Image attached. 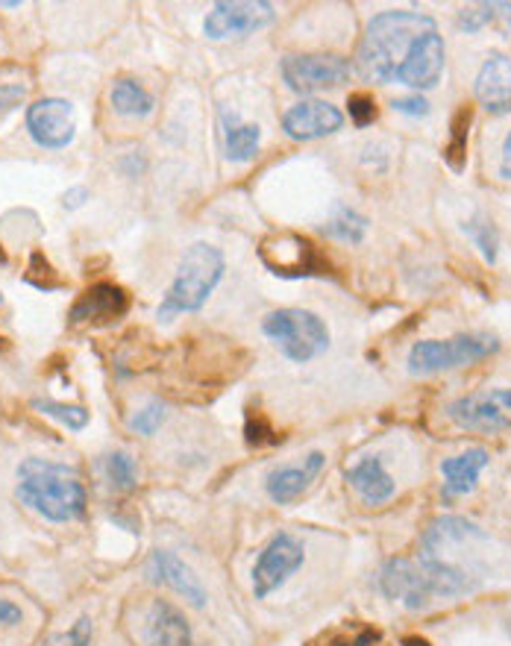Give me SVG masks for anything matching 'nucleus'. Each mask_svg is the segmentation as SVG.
I'll return each instance as SVG.
<instances>
[{"mask_svg":"<svg viewBox=\"0 0 511 646\" xmlns=\"http://www.w3.org/2000/svg\"><path fill=\"white\" fill-rule=\"evenodd\" d=\"M432 30H438L435 21L421 12H379L365 30L359 54H356V68L368 82H397L414 45Z\"/></svg>","mask_w":511,"mask_h":646,"instance_id":"f257e3e1","label":"nucleus"},{"mask_svg":"<svg viewBox=\"0 0 511 646\" xmlns=\"http://www.w3.org/2000/svg\"><path fill=\"white\" fill-rule=\"evenodd\" d=\"M379 588L388 600H400L409 611H423L432 600H453L476 591V582L465 570L441 561L438 556L391 558L379 573Z\"/></svg>","mask_w":511,"mask_h":646,"instance_id":"f03ea898","label":"nucleus"},{"mask_svg":"<svg viewBox=\"0 0 511 646\" xmlns=\"http://www.w3.org/2000/svg\"><path fill=\"white\" fill-rule=\"evenodd\" d=\"M19 500L45 521L68 523L86 514V488L80 474L68 465L27 458L19 467Z\"/></svg>","mask_w":511,"mask_h":646,"instance_id":"7ed1b4c3","label":"nucleus"},{"mask_svg":"<svg viewBox=\"0 0 511 646\" xmlns=\"http://www.w3.org/2000/svg\"><path fill=\"white\" fill-rule=\"evenodd\" d=\"M224 277V253L207 242L191 244L182 256L177 277L159 305V321H174V314L198 312Z\"/></svg>","mask_w":511,"mask_h":646,"instance_id":"20e7f679","label":"nucleus"},{"mask_svg":"<svg viewBox=\"0 0 511 646\" xmlns=\"http://www.w3.org/2000/svg\"><path fill=\"white\" fill-rule=\"evenodd\" d=\"M262 330L282 350L286 359L300 361V365L318 359L330 347L326 323L306 309H277L262 321Z\"/></svg>","mask_w":511,"mask_h":646,"instance_id":"39448f33","label":"nucleus"},{"mask_svg":"<svg viewBox=\"0 0 511 646\" xmlns=\"http://www.w3.org/2000/svg\"><path fill=\"white\" fill-rule=\"evenodd\" d=\"M500 350V338L488 333H465L447 342H418L409 353V370L414 377H430L441 370L465 368L474 361H482Z\"/></svg>","mask_w":511,"mask_h":646,"instance_id":"423d86ee","label":"nucleus"},{"mask_svg":"<svg viewBox=\"0 0 511 646\" xmlns=\"http://www.w3.org/2000/svg\"><path fill=\"white\" fill-rule=\"evenodd\" d=\"M447 414L462 430L485 432V435L506 432L511 426V388H488V391L458 397Z\"/></svg>","mask_w":511,"mask_h":646,"instance_id":"0eeeda50","label":"nucleus"},{"mask_svg":"<svg viewBox=\"0 0 511 646\" xmlns=\"http://www.w3.org/2000/svg\"><path fill=\"white\" fill-rule=\"evenodd\" d=\"M303 561L306 549L295 535H288V532L274 535L268 541V547L262 549L259 558H256V565H253V593H256V600H265L277 588H282L303 567Z\"/></svg>","mask_w":511,"mask_h":646,"instance_id":"6e6552de","label":"nucleus"},{"mask_svg":"<svg viewBox=\"0 0 511 646\" xmlns=\"http://www.w3.org/2000/svg\"><path fill=\"white\" fill-rule=\"evenodd\" d=\"M259 256L277 277L286 279L314 277V274H323V270H326V259L318 253V247H314L309 238H303V235L297 233L268 235V238L262 242Z\"/></svg>","mask_w":511,"mask_h":646,"instance_id":"1a4fd4ad","label":"nucleus"},{"mask_svg":"<svg viewBox=\"0 0 511 646\" xmlns=\"http://www.w3.org/2000/svg\"><path fill=\"white\" fill-rule=\"evenodd\" d=\"M347 77H351V63L338 54H300L282 59V80L297 94L341 86Z\"/></svg>","mask_w":511,"mask_h":646,"instance_id":"9d476101","label":"nucleus"},{"mask_svg":"<svg viewBox=\"0 0 511 646\" xmlns=\"http://www.w3.org/2000/svg\"><path fill=\"white\" fill-rule=\"evenodd\" d=\"M274 19L277 12L265 0H221L203 21V30L209 38L221 42V38L251 36L256 30L268 27Z\"/></svg>","mask_w":511,"mask_h":646,"instance_id":"9b49d317","label":"nucleus"},{"mask_svg":"<svg viewBox=\"0 0 511 646\" xmlns=\"http://www.w3.org/2000/svg\"><path fill=\"white\" fill-rule=\"evenodd\" d=\"M27 133L38 147L63 151L74 142V107L63 98H42L27 109Z\"/></svg>","mask_w":511,"mask_h":646,"instance_id":"f8f14e48","label":"nucleus"},{"mask_svg":"<svg viewBox=\"0 0 511 646\" xmlns=\"http://www.w3.org/2000/svg\"><path fill=\"white\" fill-rule=\"evenodd\" d=\"M341 124H344L341 109L326 100H300L282 115V130L295 142H314L323 135L338 133Z\"/></svg>","mask_w":511,"mask_h":646,"instance_id":"ddd939ff","label":"nucleus"},{"mask_svg":"<svg viewBox=\"0 0 511 646\" xmlns=\"http://www.w3.org/2000/svg\"><path fill=\"white\" fill-rule=\"evenodd\" d=\"M147 576H151V582L168 584L170 591H177L180 597H186L195 609H203V605H207V591H203V584H200L195 570H191L177 553L156 549L151 556V561H147Z\"/></svg>","mask_w":511,"mask_h":646,"instance_id":"4468645a","label":"nucleus"},{"mask_svg":"<svg viewBox=\"0 0 511 646\" xmlns=\"http://www.w3.org/2000/svg\"><path fill=\"white\" fill-rule=\"evenodd\" d=\"M441 74H444V38L438 36V30H432L414 45L397 82L412 86V89H432L438 86Z\"/></svg>","mask_w":511,"mask_h":646,"instance_id":"2eb2a0df","label":"nucleus"},{"mask_svg":"<svg viewBox=\"0 0 511 646\" xmlns=\"http://www.w3.org/2000/svg\"><path fill=\"white\" fill-rule=\"evenodd\" d=\"M126 309H130V297L124 288L112 286V282H98L74 303L68 318L71 323H112L121 314H126Z\"/></svg>","mask_w":511,"mask_h":646,"instance_id":"dca6fc26","label":"nucleus"},{"mask_svg":"<svg viewBox=\"0 0 511 646\" xmlns=\"http://www.w3.org/2000/svg\"><path fill=\"white\" fill-rule=\"evenodd\" d=\"M476 100L488 112H511V59L506 54H491L476 74Z\"/></svg>","mask_w":511,"mask_h":646,"instance_id":"f3484780","label":"nucleus"},{"mask_svg":"<svg viewBox=\"0 0 511 646\" xmlns=\"http://www.w3.org/2000/svg\"><path fill=\"white\" fill-rule=\"evenodd\" d=\"M323 467V453H309L303 458V465H288L270 470L268 479H265V488H268V497L277 505L295 503L297 497H303V491L312 484V479L321 474Z\"/></svg>","mask_w":511,"mask_h":646,"instance_id":"a211bd4d","label":"nucleus"},{"mask_svg":"<svg viewBox=\"0 0 511 646\" xmlns=\"http://www.w3.org/2000/svg\"><path fill=\"white\" fill-rule=\"evenodd\" d=\"M144 644L147 646H191V628L180 611L170 602L156 600L147 611L144 626Z\"/></svg>","mask_w":511,"mask_h":646,"instance_id":"6ab92c4d","label":"nucleus"},{"mask_svg":"<svg viewBox=\"0 0 511 646\" xmlns=\"http://www.w3.org/2000/svg\"><path fill=\"white\" fill-rule=\"evenodd\" d=\"M491 456L488 449L474 447L462 453V456L444 458L441 461V474H444V497H465L476 488V479L488 467Z\"/></svg>","mask_w":511,"mask_h":646,"instance_id":"aec40b11","label":"nucleus"},{"mask_svg":"<svg viewBox=\"0 0 511 646\" xmlns=\"http://www.w3.org/2000/svg\"><path fill=\"white\" fill-rule=\"evenodd\" d=\"M347 482L368 505H382L395 497V479L388 476L379 458H365L353 470H347Z\"/></svg>","mask_w":511,"mask_h":646,"instance_id":"412c9836","label":"nucleus"},{"mask_svg":"<svg viewBox=\"0 0 511 646\" xmlns=\"http://www.w3.org/2000/svg\"><path fill=\"white\" fill-rule=\"evenodd\" d=\"M221 121H224V151L230 162H251L256 153H259L262 130L259 124H242L238 115H230V112H221Z\"/></svg>","mask_w":511,"mask_h":646,"instance_id":"4be33fe9","label":"nucleus"},{"mask_svg":"<svg viewBox=\"0 0 511 646\" xmlns=\"http://www.w3.org/2000/svg\"><path fill=\"white\" fill-rule=\"evenodd\" d=\"M109 100H112V109L118 115L126 118H147L153 112V94L144 86H138L135 80H115L112 82V91H109Z\"/></svg>","mask_w":511,"mask_h":646,"instance_id":"5701e85b","label":"nucleus"},{"mask_svg":"<svg viewBox=\"0 0 511 646\" xmlns=\"http://www.w3.org/2000/svg\"><path fill=\"white\" fill-rule=\"evenodd\" d=\"M470 124H474V109L458 107L453 121H449V144L444 147V159L456 174L465 171L467 165V138H470Z\"/></svg>","mask_w":511,"mask_h":646,"instance_id":"b1692460","label":"nucleus"},{"mask_svg":"<svg viewBox=\"0 0 511 646\" xmlns=\"http://www.w3.org/2000/svg\"><path fill=\"white\" fill-rule=\"evenodd\" d=\"M467 535H479V530H476L474 523L467 521H458V517H441V521H435L426 530V535H423V553L426 556H435L444 544H449V541H462L467 538Z\"/></svg>","mask_w":511,"mask_h":646,"instance_id":"393cba45","label":"nucleus"},{"mask_svg":"<svg viewBox=\"0 0 511 646\" xmlns=\"http://www.w3.org/2000/svg\"><path fill=\"white\" fill-rule=\"evenodd\" d=\"M323 233L330 235V238H338V242L359 244L365 233H368V218H362L353 209H338V215L323 226Z\"/></svg>","mask_w":511,"mask_h":646,"instance_id":"a878e982","label":"nucleus"},{"mask_svg":"<svg viewBox=\"0 0 511 646\" xmlns=\"http://www.w3.org/2000/svg\"><path fill=\"white\" fill-rule=\"evenodd\" d=\"M33 409H38L47 417H54L68 430L80 432L89 426V412L82 409V405H65V403H54V400H33Z\"/></svg>","mask_w":511,"mask_h":646,"instance_id":"bb28decb","label":"nucleus"},{"mask_svg":"<svg viewBox=\"0 0 511 646\" xmlns=\"http://www.w3.org/2000/svg\"><path fill=\"white\" fill-rule=\"evenodd\" d=\"M506 12V3H476V7H465L458 12V27L467 30V33H479L485 24L502 19Z\"/></svg>","mask_w":511,"mask_h":646,"instance_id":"cd10ccee","label":"nucleus"},{"mask_svg":"<svg viewBox=\"0 0 511 646\" xmlns=\"http://www.w3.org/2000/svg\"><path fill=\"white\" fill-rule=\"evenodd\" d=\"M107 476L118 491H133L135 488V461L130 453H112L107 456Z\"/></svg>","mask_w":511,"mask_h":646,"instance_id":"c85d7f7f","label":"nucleus"},{"mask_svg":"<svg viewBox=\"0 0 511 646\" xmlns=\"http://www.w3.org/2000/svg\"><path fill=\"white\" fill-rule=\"evenodd\" d=\"M465 233L474 235L476 247L482 250L485 261H497V226L491 221H482V218H476L470 224H465Z\"/></svg>","mask_w":511,"mask_h":646,"instance_id":"c756f323","label":"nucleus"},{"mask_svg":"<svg viewBox=\"0 0 511 646\" xmlns=\"http://www.w3.org/2000/svg\"><path fill=\"white\" fill-rule=\"evenodd\" d=\"M165 417H168V409H165V405L147 403L142 412H135L133 417H130V430L138 432V435H156V430L165 423Z\"/></svg>","mask_w":511,"mask_h":646,"instance_id":"7c9ffc66","label":"nucleus"},{"mask_svg":"<svg viewBox=\"0 0 511 646\" xmlns=\"http://www.w3.org/2000/svg\"><path fill=\"white\" fill-rule=\"evenodd\" d=\"M244 438H247L251 447H265V444H279L282 435H277V432L270 430V423L265 421L259 412H251L247 414V423H244Z\"/></svg>","mask_w":511,"mask_h":646,"instance_id":"2f4dec72","label":"nucleus"},{"mask_svg":"<svg viewBox=\"0 0 511 646\" xmlns=\"http://www.w3.org/2000/svg\"><path fill=\"white\" fill-rule=\"evenodd\" d=\"M91 635H95V623H91V617H80L68 632L54 635L45 646H89Z\"/></svg>","mask_w":511,"mask_h":646,"instance_id":"473e14b6","label":"nucleus"},{"mask_svg":"<svg viewBox=\"0 0 511 646\" xmlns=\"http://www.w3.org/2000/svg\"><path fill=\"white\" fill-rule=\"evenodd\" d=\"M347 109H351V118L356 126H368L377 121V103H374L370 94H351Z\"/></svg>","mask_w":511,"mask_h":646,"instance_id":"72a5a7b5","label":"nucleus"},{"mask_svg":"<svg viewBox=\"0 0 511 646\" xmlns=\"http://www.w3.org/2000/svg\"><path fill=\"white\" fill-rule=\"evenodd\" d=\"M24 94H27V89H24L21 82H7V86H0V118L10 115L12 109L21 107Z\"/></svg>","mask_w":511,"mask_h":646,"instance_id":"f704fd0d","label":"nucleus"},{"mask_svg":"<svg viewBox=\"0 0 511 646\" xmlns=\"http://www.w3.org/2000/svg\"><path fill=\"white\" fill-rule=\"evenodd\" d=\"M391 107L397 109V112H403V115H430V103L421 98V94H412V98H397Z\"/></svg>","mask_w":511,"mask_h":646,"instance_id":"c9c22d12","label":"nucleus"},{"mask_svg":"<svg viewBox=\"0 0 511 646\" xmlns=\"http://www.w3.org/2000/svg\"><path fill=\"white\" fill-rule=\"evenodd\" d=\"M21 617H24V614H21L19 605L0 597V626H15V623H21Z\"/></svg>","mask_w":511,"mask_h":646,"instance_id":"e433bc0d","label":"nucleus"},{"mask_svg":"<svg viewBox=\"0 0 511 646\" xmlns=\"http://www.w3.org/2000/svg\"><path fill=\"white\" fill-rule=\"evenodd\" d=\"M86 200H89V191L82 189V186H77V189L65 191L63 207L65 209H80V207H86Z\"/></svg>","mask_w":511,"mask_h":646,"instance_id":"4c0bfd02","label":"nucleus"},{"mask_svg":"<svg viewBox=\"0 0 511 646\" xmlns=\"http://www.w3.org/2000/svg\"><path fill=\"white\" fill-rule=\"evenodd\" d=\"M500 174H502V177H506V180H511V133L506 135V144H502Z\"/></svg>","mask_w":511,"mask_h":646,"instance_id":"58836bf2","label":"nucleus"},{"mask_svg":"<svg viewBox=\"0 0 511 646\" xmlns=\"http://www.w3.org/2000/svg\"><path fill=\"white\" fill-rule=\"evenodd\" d=\"M374 641H377V635H374V632H362V635L347 646H374Z\"/></svg>","mask_w":511,"mask_h":646,"instance_id":"ea45409f","label":"nucleus"},{"mask_svg":"<svg viewBox=\"0 0 511 646\" xmlns=\"http://www.w3.org/2000/svg\"><path fill=\"white\" fill-rule=\"evenodd\" d=\"M403 646H430V644H426L423 637H406Z\"/></svg>","mask_w":511,"mask_h":646,"instance_id":"a19ab883","label":"nucleus"},{"mask_svg":"<svg viewBox=\"0 0 511 646\" xmlns=\"http://www.w3.org/2000/svg\"><path fill=\"white\" fill-rule=\"evenodd\" d=\"M0 305H3V294H0Z\"/></svg>","mask_w":511,"mask_h":646,"instance_id":"79ce46f5","label":"nucleus"},{"mask_svg":"<svg viewBox=\"0 0 511 646\" xmlns=\"http://www.w3.org/2000/svg\"><path fill=\"white\" fill-rule=\"evenodd\" d=\"M0 347H3V338H0Z\"/></svg>","mask_w":511,"mask_h":646,"instance_id":"37998d69","label":"nucleus"}]
</instances>
